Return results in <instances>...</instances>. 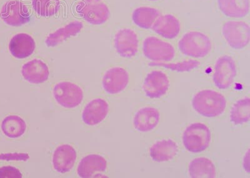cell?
<instances>
[{
    "mask_svg": "<svg viewBox=\"0 0 250 178\" xmlns=\"http://www.w3.org/2000/svg\"><path fill=\"white\" fill-rule=\"evenodd\" d=\"M160 113L157 108L145 106L139 109L134 116V128L140 133H148L153 131L159 124Z\"/></svg>",
    "mask_w": 250,
    "mask_h": 178,
    "instance_id": "obj_14",
    "label": "cell"
},
{
    "mask_svg": "<svg viewBox=\"0 0 250 178\" xmlns=\"http://www.w3.org/2000/svg\"><path fill=\"white\" fill-rule=\"evenodd\" d=\"M1 128L6 137L10 138H19L25 133L26 124L19 116L10 115L3 120Z\"/></svg>",
    "mask_w": 250,
    "mask_h": 178,
    "instance_id": "obj_25",
    "label": "cell"
},
{
    "mask_svg": "<svg viewBox=\"0 0 250 178\" xmlns=\"http://www.w3.org/2000/svg\"><path fill=\"white\" fill-rule=\"evenodd\" d=\"M114 45L118 54L124 59H131L137 54L139 39L137 33L129 28L118 30L114 39Z\"/></svg>",
    "mask_w": 250,
    "mask_h": 178,
    "instance_id": "obj_10",
    "label": "cell"
},
{
    "mask_svg": "<svg viewBox=\"0 0 250 178\" xmlns=\"http://www.w3.org/2000/svg\"><path fill=\"white\" fill-rule=\"evenodd\" d=\"M250 119V99L245 97L238 100L232 107L230 120L234 125L248 123Z\"/></svg>",
    "mask_w": 250,
    "mask_h": 178,
    "instance_id": "obj_26",
    "label": "cell"
},
{
    "mask_svg": "<svg viewBox=\"0 0 250 178\" xmlns=\"http://www.w3.org/2000/svg\"><path fill=\"white\" fill-rule=\"evenodd\" d=\"M148 1H159V0H148Z\"/></svg>",
    "mask_w": 250,
    "mask_h": 178,
    "instance_id": "obj_32",
    "label": "cell"
},
{
    "mask_svg": "<svg viewBox=\"0 0 250 178\" xmlns=\"http://www.w3.org/2000/svg\"><path fill=\"white\" fill-rule=\"evenodd\" d=\"M36 48L35 40L27 33H19L13 36L9 43L11 55L17 59L30 57Z\"/></svg>",
    "mask_w": 250,
    "mask_h": 178,
    "instance_id": "obj_19",
    "label": "cell"
},
{
    "mask_svg": "<svg viewBox=\"0 0 250 178\" xmlns=\"http://www.w3.org/2000/svg\"><path fill=\"white\" fill-rule=\"evenodd\" d=\"M178 153V144L171 139L156 141L149 150V157L154 162H156L170 161L177 155Z\"/></svg>",
    "mask_w": 250,
    "mask_h": 178,
    "instance_id": "obj_20",
    "label": "cell"
},
{
    "mask_svg": "<svg viewBox=\"0 0 250 178\" xmlns=\"http://www.w3.org/2000/svg\"><path fill=\"white\" fill-rule=\"evenodd\" d=\"M249 150H248L247 153H245L244 159H243V168L244 170L247 171L248 173L250 172V157H249Z\"/></svg>",
    "mask_w": 250,
    "mask_h": 178,
    "instance_id": "obj_31",
    "label": "cell"
},
{
    "mask_svg": "<svg viewBox=\"0 0 250 178\" xmlns=\"http://www.w3.org/2000/svg\"><path fill=\"white\" fill-rule=\"evenodd\" d=\"M151 29L156 34L165 39H175L180 34L181 23L175 15H161Z\"/></svg>",
    "mask_w": 250,
    "mask_h": 178,
    "instance_id": "obj_17",
    "label": "cell"
},
{
    "mask_svg": "<svg viewBox=\"0 0 250 178\" xmlns=\"http://www.w3.org/2000/svg\"><path fill=\"white\" fill-rule=\"evenodd\" d=\"M107 161L102 156L91 154L84 157L77 168L78 177L82 178H93L105 172Z\"/></svg>",
    "mask_w": 250,
    "mask_h": 178,
    "instance_id": "obj_18",
    "label": "cell"
},
{
    "mask_svg": "<svg viewBox=\"0 0 250 178\" xmlns=\"http://www.w3.org/2000/svg\"><path fill=\"white\" fill-rule=\"evenodd\" d=\"M169 86L170 81L167 73L160 70H153L146 75L142 89L149 99H158L167 94Z\"/></svg>",
    "mask_w": 250,
    "mask_h": 178,
    "instance_id": "obj_9",
    "label": "cell"
},
{
    "mask_svg": "<svg viewBox=\"0 0 250 178\" xmlns=\"http://www.w3.org/2000/svg\"><path fill=\"white\" fill-rule=\"evenodd\" d=\"M219 10L231 19H243L250 12V0H217Z\"/></svg>",
    "mask_w": 250,
    "mask_h": 178,
    "instance_id": "obj_22",
    "label": "cell"
},
{
    "mask_svg": "<svg viewBox=\"0 0 250 178\" xmlns=\"http://www.w3.org/2000/svg\"><path fill=\"white\" fill-rule=\"evenodd\" d=\"M35 12L42 17L54 16L60 10V0H32Z\"/></svg>",
    "mask_w": 250,
    "mask_h": 178,
    "instance_id": "obj_27",
    "label": "cell"
},
{
    "mask_svg": "<svg viewBox=\"0 0 250 178\" xmlns=\"http://www.w3.org/2000/svg\"><path fill=\"white\" fill-rule=\"evenodd\" d=\"M83 24L82 22L75 21L66 24L65 26L58 29L55 32L48 35L45 40L47 47L54 48L63 43L67 39L75 37L81 32Z\"/></svg>",
    "mask_w": 250,
    "mask_h": 178,
    "instance_id": "obj_21",
    "label": "cell"
},
{
    "mask_svg": "<svg viewBox=\"0 0 250 178\" xmlns=\"http://www.w3.org/2000/svg\"><path fill=\"white\" fill-rule=\"evenodd\" d=\"M1 18L8 25L19 27L30 21V14L27 6L21 1L11 0L2 7Z\"/></svg>",
    "mask_w": 250,
    "mask_h": 178,
    "instance_id": "obj_11",
    "label": "cell"
},
{
    "mask_svg": "<svg viewBox=\"0 0 250 178\" xmlns=\"http://www.w3.org/2000/svg\"><path fill=\"white\" fill-rule=\"evenodd\" d=\"M145 57L154 62L167 63L175 57V49L171 43L156 37H148L143 43Z\"/></svg>",
    "mask_w": 250,
    "mask_h": 178,
    "instance_id": "obj_7",
    "label": "cell"
},
{
    "mask_svg": "<svg viewBox=\"0 0 250 178\" xmlns=\"http://www.w3.org/2000/svg\"><path fill=\"white\" fill-rule=\"evenodd\" d=\"M128 71L120 66L108 69L102 79V86L109 95H117L123 92L128 85Z\"/></svg>",
    "mask_w": 250,
    "mask_h": 178,
    "instance_id": "obj_12",
    "label": "cell"
},
{
    "mask_svg": "<svg viewBox=\"0 0 250 178\" xmlns=\"http://www.w3.org/2000/svg\"><path fill=\"white\" fill-rule=\"evenodd\" d=\"M222 33L228 44L234 50H242L250 43V26L246 21L231 20L225 22Z\"/></svg>",
    "mask_w": 250,
    "mask_h": 178,
    "instance_id": "obj_4",
    "label": "cell"
},
{
    "mask_svg": "<svg viewBox=\"0 0 250 178\" xmlns=\"http://www.w3.org/2000/svg\"><path fill=\"white\" fill-rule=\"evenodd\" d=\"M109 104L105 99L91 100L83 110L82 119L88 126H96L105 119L109 113Z\"/></svg>",
    "mask_w": 250,
    "mask_h": 178,
    "instance_id": "obj_13",
    "label": "cell"
},
{
    "mask_svg": "<svg viewBox=\"0 0 250 178\" xmlns=\"http://www.w3.org/2000/svg\"><path fill=\"white\" fill-rule=\"evenodd\" d=\"M237 75V66L233 58L225 55L216 60L214 68L213 81L216 87L226 90L233 84Z\"/></svg>",
    "mask_w": 250,
    "mask_h": 178,
    "instance_id": "obj_8",
    "label": "cell"
},
{
    "mask_svg": "<svg viewBox=\"0 0 250 178\" xmlns=\"http://www.w3.org/2000/svg\"><path fill=\"white\" fill-rule=\"evenodd\" d=\"M188 174L192 178H215L216 177L215 164L207 158H196L189 162Z\"/></svg>",
    "mask_w": 250,
    "mask_h": 178,
    "instance_id": "obj_23",
    "label": "cell"
},
{
    "mask_svg": "<svg viewBox=\"0 0 250 178\" xmlns=\"http://www.w3.org/2000/svg\"><path fill=\"white\" fill-rule=\"evenodd\" d=\"M29 159V155L26 153H7L0 155V161H26Z\"/></svg>",
    "mask_w": 250,
    "mask_h": 178,
    "instance_id": "obj_30",
    "label": "cell"
},
{
    "mask_svg": "<svg viewBox=\"0 0 250 178\" xmlns=\"http://www.w3.org/2000/svg\"><path fill=\"white\" fill-rule=\"evenodd\" d=\"M178 46L183 55L192 59H203L211 52L213 45L210 38L205 33L190 31L183 35Z\"/></svg>",
    "mask_w": 250,
    "mask_h": 178,
    "instance_id": "obj_2",
    "label": "cell"
},
{
    "mask_svg": "<svg viewBox=\"0 0 250 178\" xmlns=\"http://www.w3.org/2000/svg\"><path fill=\"white\" fill-rule=\"evenodd\" d=\"M160 11L150 6H140L132 13L133 23L138 27L145 30L151 29L156 20L160 16Z\"/></svg>",
    "mask_w": 250,
    "mask_h": 178,
    "instance_id": "obj_24",
    "label": "cell"
},
{
    "mask_svg": "<svg viewBox=\"0 0 250 178\" xmlns=\"http://www.w3.org/2000/svg\"><path fill=\"white\" fill-rule=\"evenodd\" d=\"M77 158V151L73 146L70 144H62L58 146L53 153V168L61 174L70 172L75 165Z\"/></svg>",
    "mask_w": 250,
    "mask_h": 178,
    "instance_id": "obj_15",
    "label": "cell"
},
{
    "mask_svg": "<svg viewBox=\"0 0 250 178\" xmlns=\"http://www.w3.org/2000/svg\"><path fill=\"white\" fill-rule=\"evenodd\" d=\"M193 110L206 118L222 115L226 110L227 101L224 96L213 90H203L193 96L191 101Z\"/></svg>",
    "mask_w": 250,
    "mask_h": 178,
    "instance_id": "obj_1",
    "label": "cell"
},
{
    "mask_svg": "<svg viewBox=\"0 0 250 178\" xmlns=\"http://www.w3.org/2000/svg\"><path fill=\"white\" fill-rule=\"evenodd\" d=\"M199 64V62L196 61V60L188 59L176 64L153 62V63L149 64V65L161 66V67L170 69L171 70L178 71V72H186V71H189L194 68H197Z\"/></svg>",
    "mask_w": 250,
    "mask_h": 178,
    "instance_id": "obj_28",
    "label": "cell"
},
{
    "mask_svg": "<svg viewBox=\"0 0 250 178\" xmlns=\"http://www.w3.org/2000/svg\"><path fill=\"white\" fill-rule=\"evenodd\" d=\"M23 177L19 169L12 166L0 168V178H21Z\"/></svg>",
    "mask_w": 250,
    "mask_h": 178,
    "instance_id": "obj_29",
    "label": "cell"
},
{
    "mask_svg": "<svg viewBox=\"0 0 250 178\" xmlns=\"http://www.w3.org/2000/svg\"><path fill=\"white\" fill-rule=\"evenodd\" d=\"M21 75L28 83L39 84L48 80L50 70L47 64L42 60L33 59L22 66Z\"/></svg>",
    "mask_w": 250,
    "mask_h": 178,
    "instance_id": "obj_16",
    "label": "cell"
},
{
    "mask_svg": "<svg viewBox=\"0 0 250 178\" xmlns=\"http://www.w3.org/2000/svg\"><path fill=\"white\" fill-rule=\"evenodd\" d=\"M53 98L64 108H75L80 105L84 98L83 91L78 84L70 81H60L53 89Z\"/></svg>",
    "mask_w": 250,
    "mask_h": 178,
    "instance_id": "obj_6",
    "label": "cell"
},
{
    "mask_svg": "<svg viewBox=\"0 0 250 178\" xmlns=\"http://www.w3.org/2000/svg\"><path fill=\"white\" fill-rule=\"evenodd\" d=\"M182 140L185 149L189 152L202 153L210 145L211 131L206 124L192 123L185 129Z\"/></svg>",
    "mask_w": 250,
    "mask_h": 178,
    "instance_id": "obj_3",
    "label": "cell"
},
{
    "mask_svg": "<svg viewBox=\"0 0 250 178\" xmlns=\"http://www.w3.org/2000/svg\"><path fill=\"white\" fill-rule=\"evenodd\" d=\"M75 9L86 22L95 25L105 23L110 17L108 5L102 0H82Z\"/></svg>",
    "mask_w": 250,
    "mask_h": 178,
    "instance_id": "obj_5",
    "label": "cell"
}]
</instances>
